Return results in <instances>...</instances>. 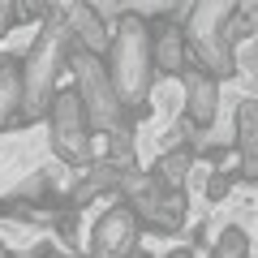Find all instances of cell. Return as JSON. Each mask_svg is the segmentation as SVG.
Returning a JSON list of instances; mask_svg holds the SVG:
<instances>
[{"instance_id": "1", "label": "cell", "mask_w": 258, "mask_h": 258, "mask_svg": "<svg viewBox=\"0 0 258 258\" xmlns=\"http://www.w3.org/2000/svg\"><path fill=\"white\" fill-rule=\"evenodd\" d=\"M116 47H112V95H125L129 103H138L147 91V64H151V35L142 18H125L116 30Z\"/></svg>"}, {"instance_id": "2", "label": "cell", "mask_w": 258, "mask_h": 258, "mask_svg": "<svg viewBox=\"0 0 258 258\" xmlns=\"http://www.w3.org/2000/svg\"><path fill=\"white\" fill-rule=\"evenodd\" d=\"M91 125H86V112L78 91H60L52 99V151L64 164H86L91 159Z\"/></svg>"}, {"instance_id": "3", "label": "cell", "mask_w": 258, "mask_h": 258, "mask_svg": "<svg viewBox=\"0 0 258 258\" xmlns=\"http://www.w3.org/2000/svg\"><path fill=\"white\" fill-rule=\"evenodd\" d=\"M60 30L47 26L43 35H39L35 52H30V74H26V120L39 116V108L47 103V91H52V78H56V64H60Z\"/></svg>"}, {"instance_id": "4", "label": "cell", "mask_w": 258, "mask_h": 258, "mask_svg": "<svg viewBox=\"0 0 258 258\" xmlns=\"http://www.w3.org/2000/svg\"><path fill=\"white\" fill-rule=\"evenodd\" d=\"M95 245H99L103 254H129V245H134V215L120 211V207H112V211L95 224Z\"/></svg>"}, {"instance_id": "5", "label": "cell", "mask_w": 258, "mask_h": 258, "mask_svg": "<svg viewBox=\"0 0 258 258\" xmlns=\"http://www.w3.org/2000/svg\"><path fill=\"white\" fill-rule=\"evenodd\" d=\"M185 82H189V120L198 129H207L215 120V91H220V86H215V78L207 74V69H198V64L189 69Z\"/></svg>"}, {"instance_id": "6", "label": "cell", "mask_w": 258, "mask_h": 258, "mask_svg": "<svg viewBox=\"0 0 258 258\" xmlns=\"http://www.w3.org/2000/svg\"><path fill=\"white\" fill-rule=\"evenodd\" d=\"M237 147H241V176H254V103H237Z\"/></svg>"}, {"instance_id": "7", "label": "cell", "mask_w": 258, "mask_h": 258, "mask_svg": "<svg viewBox=\"0 0 258 258\" xmlns=\"http://www.w3.org/2000/svg\"><path fill=\"white\" fill-rule=\"evenodd\" d=\"M211 258H249V241H245V228L241 224H228V228L215 237V249Z\"/></svg>"}, {"instance_id": "8", "label": "cell", "mask_w": 258, "mask_h": 258, "mask_svg": "<svg viewBox=\"0 0 258 258\" xmlns=\"http://www.w3.org/2000/svg\"><path fill=\"white\" fill-rule=\"evenodd\" d=\"M18 91H22V78L13 74V64H0V129L9 125V116H13Z\"/></svg>"}, {"instance_id": "9", "label": "cell", "mask_w": 258, "mask_h": 258, "mask_svg": "<svg viewBox=\"0 0 258 258\" xmlns=\"http://www.w3.org/2000/svg\"><path fill=\"white\" fill-rule=\"evenodd\" d=\"M228 189H232V176H228V172H215L211 185H207V198H211V203H220V198H228Z\"/></svg>"}, {"instance_id": "10", "label": "cell", "mask_w": 258, "mask_h": 258, "mask_svg": "<svg viewBox=\"0 0 258 258\" xmlns=\"http://www.w3.org/2000/svg\"><path fill=\"white\" fill-rule=\"evenodd\" d=\"M0 258H5V249H0Z\"/></svg>"}]
</instances>
